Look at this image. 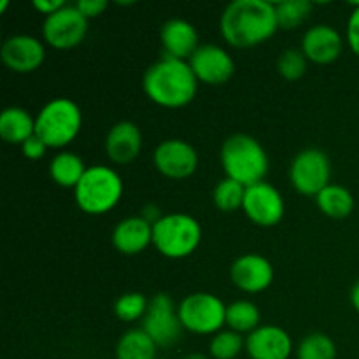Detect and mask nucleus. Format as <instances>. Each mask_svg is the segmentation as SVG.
<instances>
[{
  "label": "nucleus",
  "instance_id": "obj_1",
  "mask_svg": "<svg viewBox=\"0 0 359 359\" xmlns=\"http://www.w3.org/2000/svg\"><path fill=\"white\" fill-rule=\"evenodd\" d=\"M277 30L276 6L266 0H233L224 7L219 18L221 37L237 49L262 46Z\"/></svg>",
  "mask_w": 359,
  "mask_h": 359
},
{
  "label": "nucleus",
  "instance_id": "obj_2",
  "mask_svg": "<svg viewBox=\"0 0 359 359\" xmlns=\"http://www.w3.org/2000/svg\"><path fill=\"white\" fill-rule=\"evenodd\" d=\"M198 84L188 62L167 56L147 67L142 77L146 97L163 109H181L191 104L198 93Z\"/></svg>",
  "mask_w": 359,
  "mask_h": 359
},
{
  "label": "nucleus",
  "instance_id": "obj_3",
  "mask_svg": "<svg viewBox=\"0 0 359 359\" xmlns=\"http://www.w3.org/2000/svg\"><path fill=\"white\" fill-rule=\"evenodd\" d=\"M219 161L224 177L233 179L245 188L265 181L270 167L266 149L258 139L248 133L226 137L221 144Z\"/></svg>",
  "mask_w": 359,
  "mask_h": 359
},
{
  "label": "nucleus",
  "instance_id": "obj_4",
  "mask_svg": "<svg viewBox=\"0 0 359 359\" xmlns=\"http://www.w3.org/2000/svg\"><path fill=\"white\" fill-rule=\"evenodd\" d=\"M125 184L118 172L109 165H91L74 189L77 207L90 216L111 212L121 200Z\"/></svg>",
  "mask_w": 359,
  "mask_h": 359
},
{
  "label": "nucleus",
  "instance_id": "obj_5",
  "mask_svg": "<svg viewBox=\"0 0 359 359\" xmlns=\"http://www.w3.org/2000/svg\"><path fill=\"white\" fill-rule=\"evenodd\" d=\"M83 128V111L74 100L58 97L49 100L35 116V133L49 149L70 146Z\"/></svg>",
  "mask_w": 359,
  "mask_h": 359
},
{
  "label": "nucleus",
  "instance_id": "obj_6",
  "mask_svg": "<svg viewBox=\"0 0 359 359\" xmlns=\"http://www.w3.org/2000/svg\"><path fill=\"white\" fill-rule=\"evenodd\" d=\"M203 231L198 221L184 212H170L153 224V245L168 259H182L196 252Z\"/></svg>",
  "mask_w": 359,
  "mask_h": 359
},
{
  "label": "nucleus",
  "instance_id": "obj_7",
  "mask_svg": "<svg viewBox=\"0 0 359 359\" xmlns=\"http://www.w3.org/2000/svg\"><path fill=\"white\" fill-rule=\"evenodd\" d=\"M226 307L219 297L205 291L191 293L177 305L182 328L195 335H216L226 326Z\"/></svg>",
  "mask_w": 359,
  "mask_h": 359
},
{
  "label": "nucleus",
  "instance_id": "obj_8",
  "mask_svg": "<svg viewBox=\"0 0 359 359\" xmlns=\"http://www.w3.org/2000/svg\"><path fill=\"white\" fill-rule=\"evenodd\" d=\"M290 182L304 196H318L332 184V161L318 147L302 149L290 165Z\"/></svg>",
  "mask_w": 359,
  "mask_h": 359
},
{
  "label": "nucleus",
  "instance_id": "obj_9",
  "mask_svg": "<svg viewBox=\"0 0 359 359\" xmlns=\"http://www.w3.org/2000/svg\"><path fill=\"white\" fill-rule=\"evenodd\" d=\"M140 328L149 335L158 349L174 347L181 340L182 332H184L181 318H179L177 305L167 293H156L151 298Z\"/></svg>",
  "mask_w": 359,
  "mask_h": 359
},
{
  "label": "nucleus",
  "instance_id": "obj_10",
  "mask_svg": "<svg viewBox=\"0 0 359 359\" xmlns=\"http://www.w3.org/2000/svg\"><path fill=\"white\" fill-rule=\"evenodd\" d=\"M88 25L90 21L81 14V11L76 6L67 4L58 13L44 18V23H42L44 44L60 51L77 48L86 39Z\"/></svg>",
  "mask_w": 359,
  "mask_h": 359
},
{
  "label": "nucleus",
  "instance_id": "obj_11",
  "mask_svg": "<svg viewBox=\"0 0 359 359\" xmlns=\"http://www.w3.org/2000/svg\"><path fill=\"white\" fill-rule=\"evenodd\" d=\"M198 153L195 147L182 139L161 140L153 154L154 168L163 177L172 181L191 177L198 168Z\"/></svg>",
  "mask_w": 359,
  "mask_h": 359
},
{
  "label": "nucleus",
  "instance_id": "obj_12",
  "mask_svg": "<svg viewBox=\"0 0 359 359\" xmlns=\"http://www.w3.org/2000/svg\"><path fill=\"white\" fill-rule=\"evenodd\" d=\"M242 210L249 221L262 228H272L283 221L286 212V203L276 186L263 181L245 189V198Z\"/></svg>",
  "mask_w": 359,
  "mask_h": 359
},
{
  "label": "nucleus",
  "instance_id": "obj_13",
  "mask_svg": "<svg viewBox=\"0 0 359 359\" xmlns=\"http://www.w3.org/2000/svg\"><path fill=\"white\" fill-rule=\"evenodd\" d=\"M273 277L276 270L270 259L258 252H245L230 266V279L233 286L248 294H258L269 290Z\"/></svg>",
  "mask_w": 359,
  "mask_h": 359
},
{
  "label": "nucleus",
  "instance_id": "obj_14",
  "mask_svg": "<svg viewBox=\"0 0 359 359\" xmlns=\"http://www.w3.org/2000/svg\"><path fill=\"white\" fill-rule=\"evenodd\" d=\"M188 63L198 83L209 86L226 84L235 74V60L217 44H202Z\"/></svg>",
  "mask_w": 359,
  "mask_h": 359
},
{
  "label": "nucleus",
  "instance_id": "obj_15",
  "mask_svg": "<svg viewBox=\"0 0 359 359\" xmlns=\"http://www.w3.org/2000/svg\"><path fill=\"white\" fill-rule=\"evenodd\" d=\"M4 65L16 74L35 72L46 60V44L41 39L28 34L11 35L0 49Z\"/></svg>",
  "mask_w": 359,
  "mask_h": 359
},
{
  "label": "nucleus",
  "instance_id": "obj_16",
  "mask_svg": "<svg viewBox=\"0 0 359 359\" xmlns=\"http://www.w3.org/2000/svg\"><path fill=\"white\" fill-rule=\"evenodd\" d=\"M245 353L249 359H290L293 340L280 326L262 325L245 337Z\"/></svg>",
  "mask_w": 359,
  "mask_h": 359
},
{
  "label": "nucleus",
  "instance_id": "obj_17",
  "mask_svg": "<svg viewBox=\"0 0 359 359\" xmlns=\"http://www.w3.org/2000/svg\"><path fill=\"white\" fill-rule=\"evenodd\" d=\"M302 53L316 65H330L342 55L344 37L332 25H314L302 37Z\"/></svg>",
  "mask_w": 359,
  "mask_h": 359
},
{
  "label": "nucleus",
  "instance_id": "obj_18",
  "mask_svg": "<svg viewBox=\"0 0 359 359\" xmlns=\"http://www.w3.org/2000/svg\"><path fill=\"white\" fill-rule=\"evenodd\" d=\"M160 41L163 56L181 62H189L196 49L202 46L195 25L182 18H172L161 25Z\"/></svg>",
  "mask_w": 359,
  "mask_h": 359
},
{
  "label": "nucleus",
  "instance_id": "obj_19",
  "mask_svg": "<svg viewBox=\"0 0 359 359\" xmlns=\"http://www.w3.org/2000/svg\"><path fill=\"white\" fill-rule=\"evenodd\" d=\"M105 154L114 165H128L142 151V132L132 121H118L105 135Z\"/></svg>",
  "mask_w": 359,
  "mask_h": 359
},
{
  "label": "nucleus",
  "instance_id": "obj_20",
  "mask_svg": "<svg viewBox=\"0 0 359 359\" xmlns=\"http://www.w3.org/2000/svg\"><path fill=\"white\" fill-rule=\"evenodd\" d=\"M112 245L125 256L140 255L153 245V224L140 216L125 217L112 230Z\"/></svg>",
  "mask_w": 359,
  "mask_h": 359
},
{
  "label": "nucleus",
  "instance_id": "obj_21",
  "mask_svg": "<svg viewBox=\"0 0 359 359\" xmlns=\"http://www.w3.org/2000/svg\"><path fill=\"white\" fill-rule=\"evenodd\" d=\"M35 135V116H32L27 109L11 105L0 114V137L7 144L23 146L30 137Z\"/></svg>",
  "mask_w": 359,
  "mask_h": 359
},
{
  "label": "nucleus",
  "instance_id": "obj_22",
  "mask_svg": "<svg viewBox=\"0 0 359 359\" xmlns=\"http://www.w3.org/2000/svg\"><path fill=\"white\" fill-rule=\"evenodd\" d=\"M86 170L83 158L72 151H62L49 161V177L56 186L65 189H76Z\"/></svg>",
  "mask_w": 359,
  "mask_h": 359
},
{
  "label": "nucleus",
  "instance_id": "obj_23",
  "mask_svg": "<svg viewBox=\"0 0 359 359\" xmlns=\"http://www.w3.org/2000/svg\"><path fill=\"white\" fill-rule=\"evenodd\" d=\"M316 205L332 219H344L354 210V196L346 186L330 184L316 196Z\"/></svg>",
  "mask_w": 359,
  "mask_h": 359
},
{
  "label": "nucleus",
  "instance_id": "obj_24",
  "mask_svg": "<svg viewBox=\"0 0 359 359\" xmlns=\"http://www.w3.org/2000/svg\"><path fill=\"white\" fill-rule=\"evenodd\" d=\"M158 347L142 328L126 330L116 344V359H156Z\"/></svg>",
  "mask_w": 359,
  "mask_h": 359
},
{
  "label": "nucleus",
  "instance_id": "obj_25",
  "mask_svg": "<svg viewBox=\"0 0 359 359\" xmlns=\"http://www.w3.org/2000/svg\"><path fill=\"white\" fill-rule=\"evenodd\" d=\"M228 330L248 337L262 326V312L251 300H235L226 307Z\"/></svg>",
  "mask_w": 359,
  "mask_h": 359
},
{
  "label": "nucleus",
  "instance_id": "obj_26",
  "mask_svg": "<svg viewBox=\"0 0 359 359\" xmlns=\"http://www.w3.org/2000/svg\"><path fill=\"white\" fill-rule=\"evenodd\" d=\"M277 14V23L280 30H294L307 23L314 11V4L311 0H280L273 2Z\"/></svg>",
  "mask_w": 359,
  "mask_h": 359
},
{
  "label": "nucleus",
  "instance_id": "obj_27",
  "mask_svg": "<svg viewBox=\"0 0 359 359\" xmlns=\"http://www.w3.org/2000/svg\"><path fill=\"white\" fill-rule=\"evenodd\" d=\"M337 344L332 337L321 332L309 333L297 347V359H337Z\"/></svg>",
  "mask_w": 359,
  "mask_h": 359
},
{
  "label": "nucleus",
  "instance_id": "obj_28",
  "mask_svg": "<svg viewBox=\"0 0 359 359\" xmlns=\"http://www.w3.org/2000/svg\"><path fill=\"white\" fill-rule=\"evenodd\" d=\"M245 186L230 177H223L212 191V202L221 212L231 214L242 209L245 198Z\"/></svg>",
  "mask_w": 359,
  "mask_h": 359
},
{
  "label": "nucleus",
  "instance_id": "obj_29",
  "mask_svg": "<svg viewBox=\"0 0 359 359\" xmlns=\"http://www.w3.org/2000/svg\"><path fill=\"white\" fill-rule=\"evenodd\" d=\"M242 351H245V337L233 330H221L210 339V359H238Z\"/></svg>",
  "mask_w": 359,
  "mask_h": 359
},
{
  "label": "nucleus",
  "instance_id": "obj_30",
  "mask_svg": "<svg viewBox=\"0 0 359 359\" xmlns=\"http://www.w3.org/2000/svg\"><path fill=\"white\" fill-rule=\"evenodd\" d=\"M147 307H149V300L142 293L128 291V293L121 294L114 302L112 311H114V316L121 323H137L142 321L147 312Z\"/></svg>",
  "mask_w": 359,
  "mask_h": 359
},
{
  "label": "nucleus",
  "instance_id": "obj_31",
  "mask_svg": "<svg viewBox=\"0 0 359 359\" xmlns=\"http://www.w3.org/2000/svg\"><path fill=\"white\" fill-rule=\"evenodd\" d=\"M309 60L302 53V49H286L279 55L277 60V72L286 81H298L307 72Z\"/></svg>",
  "mask_w": 359,
  "mask_h": 359
},
{
  "label": "nucleus",
  "instance_id": "obj_32",
  "mask_svg": "<svg viewBox=\"0 0 359 359\" xmlns=\"http://www.w3.org/2000/svg\"><path fill=\"white\" fill-rule=\"evenodd\" d=\"M346 41L349 44L351 51L359 56V2L354 4V9L351 11V16L347 20Z\"/></svg>",
  "mask_w": 359,
  "mask_h": 359
},
{
  "label": "nucleus",
  "instance_id": "obj_33",
  "mask_svg": "<svg viewBox=\"0 0 359 359\" xmlns=\"http://www.w3.org/2000/svg\"><path fill=\"white\" fill-rule=\"evenodd\" d=\"M48 149L49 147L46 146L44 140H42L37 133H35L34 137H30V139H28L27 142H23V146H21V153H23V156L32 161H37L41 160V158H44V154L48 153Z\"/></svg>",
  "mask_w": 359,
  "mask_h": 359
},
{
  "label": "nucleus",
  "instance_id": "obj_34",
  "mask_svg": "<svg viewBox=\"0 0 359 359\" xmlns=\"http://www.w3.org/2000/svg\"><path fill=\"white\" fill-rule=\"evenodd\" d=\"M76 7L81 11V14L90 21L102 16V14L105 13V9L109 7V4L105 2V0H79V2L76 4Z\"/></svg>",
  "mask_w": 359,
  "mask_h": 359
},
{
  "label": "nucleus",
  "instance_id": "obj_35",
  "mask_svg": "<svg viewBox=\"0 0 359 359\" xmlns=\"http://www.w3.org/2000/svg\"><path fill=\"white\" fill-rule=\"evenodd\" d=\"M34 9L37 11L39 14H44V18L51 16V14L58 13L60 9H63V7L67 6L63 0H34Z\"/></svg>",
  "mask_w": 359,
  "mask_h": 359
},
{
  "label": "nucleus",
  "instance_id": "obj_36",
  "mask_svg": "<svg viewBox=\"0 0 359 359\" xmlns=\"http://www.w3.org/2000/svg\"><path fill=\"white\" fill-rule=\"evenodd\" d=\"M140 217H142V219H146L147 223L149 224H154V223H158V221L161 219V214H160V209H158L156 205H153V203H151V205H146L142 209V212L139 214Z\"/></svg>",
  "mask_w": 359,
  "mask_h": 359
},
{
  "label": "nucleus",
  "instance_id": "obj_37",
  "mask_svg": "<svg viewBox=\"0 0 359 359\" xmlns=\"http://www.w3.org/2000/svg\"><path fill=\"white\" fill-rule=\"evenodd\" d=\"M349 298H351V304H353L354 311L359 314V280H356V284H354L353 290H351Z\"/></svg>",
  "mask_w": 359,
  "mask_h": 359
},
{
  "label": "nucleus",
  "instance_id": "obj_38",
  "mask_svg": "<svg viewBox=\"0 0 359 359\" xmlns=\"http://www.w3.org/2000/svg\"><path fill=\"white\" fill-rule=\"evenodd\" d=\"M182 359H210V356H205V354H200V353H193L184 356Z\"/></svg>",
  "mask_w": 359,
  "mask_h": 359
},
{
  "label": "nucleus",
  "instance_id": "obj_39",
  "mask_svg": "<svg viewBox=\"0 0 359 359\" xmlns=\"http://www.w3.org/2000/svg\"><path fill=\"white\" fill-rule=\"evenodd\" d=\"M7 6H9V2H7V0H2V2H0V14L6 13Z\"/></svg>",
  "mask_w": 359,
  "mask_h": 359
},
{
  "label": "nucleus",
  "instance_id": "obj_40",
  "mask_svg": "<svg viewBox=\"0 0 359 359\" xmlns=\"http://www.w3.org/2000/svg\"><path fill=\"white\" fill-rule=\"evenodd\" d=\"M132 4L135 2H118V6H132Z\"/></svg>",
  "mask_w": 359,
  "mask_h": 359
}]
</instances>
